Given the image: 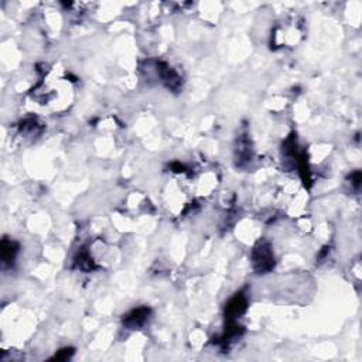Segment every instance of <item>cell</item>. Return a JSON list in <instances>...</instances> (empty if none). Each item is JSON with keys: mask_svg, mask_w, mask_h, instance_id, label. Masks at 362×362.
<instances>
[{"mask_svg": "<svg viewBox=\"0 0 362 362\" xmlns=\"http://www.w3.org/2000/svg\"><path fill=\"white\" fill-rule=\"evenodd\" d=\"M253 260L256 265V269L259 272H266V270L272 269L273 266V256L270 252L268 245H260L259 248H256L255 253H253Z\"/></svg>", "mask_w": 362, "mask_h": 362, "instance_id": "1", "label": "cell"}, {"mask_svg": "<svg viewBox=\"0 0 362 362\" xmlns=\"http://www.w3.org/2000/svg\"><path fill=\"white\" fill-rule=\"evenodd\" d=\"M246 309V300L244 296L238 294L229 302V304L226 306V317L228 320L232 321L234 318H237L238 316H241Z\"/></svg>", "mask_w": 362, "mask_h": 362, "instance_id": "2", "label": "cell"}, {"mask_svg": "<svg viewBox=\"0 0 362 362\" xmlns=\"http://www.w3.org/2000/svg\"><path fill=\"white\" fill-rule=\"evenodd\" d=\"M149 316V310L147 309H138L133 310L129 316H126L125 324L129 327H139L145 323L146 318Z\"/></svg>", "mask_w": 362, "mask_h": 362, "instance_id": "3", "label": "cell"}, {"mask_svg": "<svg viewBox=\"0 0 362 362\" xmlns=\"http://www.w3.org/2000/svg\"><path fill=\"white\" fill-rule=\"evenodd\" d=\"M16 245L13 242H7V241H3V245H2V255H3V259L5 262H9L12 260L14 256V252H16Z\"/></svg>", "mask_w": 362, "mask_h": 362, "instance_id": "4", "label": "cell"}, {"mask_svg": "<svg viewBox=\"0 0 362 362\" xmlns=\"http://www.w3.org/2000/svg\"><path fill=\"white\" fill-rule=\"evenodd\" d=\"M71 354H73V349H62L59 355H55V359H58V361H61V359H68V358L71 356Z\"/></svg>", "mask_w": 362, "mask_h": 362, "instance_id": "5", "label": "cell"}]
</instances>
